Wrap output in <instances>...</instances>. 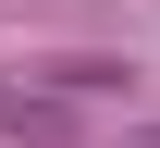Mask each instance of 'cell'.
<instances>
[{
    "instance_id": "cell-1",
    "label": "cell",
    "mask_w": 160,
    "mask_h": 148,
    "mask_svg": "<svg viewBox=\"0 0 160 148\" xmlns=\"http://www.w3.org/2000/svg\"><path fill=\"white\" fill-rule=\"evenodd\" d=\"M25 86H37V99H136V74L111 62V49H49V62H25Z\"/></svg>"
},
{
    "instance_id": "cell-2",
    "label": "cell",
    "mask_w": 160,
    "mask_h": 148,
    "mask_svg": "<svg viewBox=\"0 0 160 148\" xmlns=\"http://www.w3.org/2000/svg\"><path fill=\"white\" fill-rule=\"evenodd\" d=\"M0 136H25V148H74L86 111H74V99H37V86H0Z\"/></svg>"
}]
</instances>
